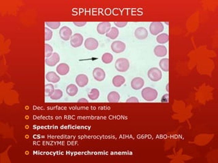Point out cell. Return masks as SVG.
Masks as SVG:
<instances>
[{
  "mask_svg": "<svg viewBox=\"0 0 218 163\" xmlns=\"http://www.w3.org/2000/svg\"><path fill=\"white\" fill-rule=\"evenodd\" d=\"M141 95L143 98L145 99V101H153L157 97L158 92H157L156 89L150 87H147L143 90Z\"/></svg>",
  "mask_w": 218,
  "mask_h": 163,
  "instance_id": "1",
  "label": "cell"
},
{
  "mask_svg": "<svg viewBox=\"0 0 218 163\" xmlns=\"http://www.w3.org/2000/svg\"><path fill=\"white\" fill-rule=\"evenodd\" d=\"M130 67V63L127 59L120 58L115 62V68L119 72H125L128 70Z\"/></svg>",
  "mask_w": 218,
  "mask_h": 163,
  "instance_id": "2",
  "label": "cell"
},
{
  "mask_svg": "<svg viewBox=\"0 0 218 163\" xmlns=\"http://www.w3.org/2000/svg\"><path fill=\"white\" fill-rule=\"evenodd\" d=\"M148 77L153 82L159 81L162 77V71L157 67L151 68L148 71Z\"/></svg>",
  "mask_w": 218,
  "mask_h": 163,
  "instance_id": "3",
  "label": "cell"
},
{
  "mask_svg": "<svg viewBox=\"0 0 218 163\" xmlns=\"http://www.w3.org/2000/svg\"><path fill=\"white\" fill-rule=\"evenodd\" d=\"M164 25L161 22H153L151 23L149 26L150 33L153 35H158L160 33L164 31Z\"/></svg>",
  "mask_w": 218,
  "mask_h": 163,
  "instance_id": "4",
  "label": "cell"
},
{
  "mask_svg": "<svg viewBox=\"0 0 218 163\" xmlns=\"http://www.w3.org/2000/svg\"><path fill=\"white\" fill-rule=\"evenodd\" d=\"M110 29H111V24H110V22H102L99 23L98 26H97V31L100 35H104L106 34L110 31Z\"/></svg>",
  "mask_w": 218,
  "mask_h": 163,
  "instance_id": "5",
  "label": "cell"
},
{
  "mask_svg": "<svg viewBox=\"0 0 218 163\" xmlns=\"http://www.w3.org/2000/svg\"><path fill=\"white\" fill-rule=\"evenodd\" d=\"M83 42V37L81 34H76L70 38V44L74 48H78L82 45Z\"/></svg>",
  "mask_w": 218,
  "mask_h": 163,
  "instance_id": "6",
  "label": "cell"
},
{
  "mask_svg": "<svg viewBox=\"0 0 218 163\" xmlns=\"http://www.w3.org/2000/svg\"><path fill=\"white\" fill-rule=\"evenodd\" d=\"M72 31L71 29H70L69 27L66 26H63L61 29H60L59 31V36L64 41H68L69 39H70L72 37Z\"/></svg>",
  "mask_w": 218,
  "mask_h": 163,
  "instance_id": "7",
  "label": "cell"
},
{
  "mask_svg": "<svg viewBox=\"0 0 218 163\" xmlns=\"http://www.w3.org/2000/svg\"><path fill=\"white\" fill-rule=\"evenodd\" d=\"M126 46L125 43L121 41H115L112 43L111 49L115 53L123 52L126 50Z\"/></svg>",
  "mask_w": 218,
  "mask_h": 163,
  "instance_id": "8",
  "label": "cell"
},
{
  "mask_svg": "<svg viewBox=\"0 0 218 163\" xmlns=\"http://www.w3.org/2000/svg\"><path fill=\"white\" fill-rule=\"evenodd\" d=\"M98 42L97 39L93 38H87L85 41V48L89 51H94L98 47Z\"/></svg>",
  "mask_w": 218,
  "mask_h": 163,
  "instance_id": "9",
  "label": "cell"
},
{
  "mask_svg": "<svg viewBox=\"0 0 218 163\" xmlns=\"http://www.w3.org/2000/svg\"><path fill=\"white\" fill-rule=\"evenodd\" d=\"M60 61V56L58 55V53L54 52L51 56L49 58H46L45 62L46 64L49 67H54Z\"/></svg>",
  "mask_w": 218,
  "mask_h": 163,
  "instance_id": "10",
  "label": "cell"
},
{
  "mask_svg": "<svg viewBox=\"0 0 218 163\" xmlns=\"http://www.w3.org/2000/svg\"><path fill=\"white\" fill-rule=\"evenodd\" d=\"M93 76L95 79L97 81L101 82L105 79L106 74L105 71L102 69L100 67H96L93 71Z\"/></svg>",
  "mask_w": 218,
  "mask_h": 163,
  "instance_id": "11",
  "label": "cell"
},
{
  "mask_svg": "<svg viewBox=\"0 0 218 163\" xmlns=\"http://www.w3.org/2000/svg\"><path fill=\"white\" fill-rule=\"evenodd\" d=\"M135 35L137 39L142 40V39H145L147 38L148 31L145 27H139L135 30Z\"/></svg>",
  "mask_w": 218,
  "mask_h": 163,
  "instance_id": "12",
  "label": "cell"
},
{
  "mask_svg": "<svg viewBox=\"0 0 218 163\" xmlns=\"http://www.w3.org/2000/svg\"><path fill=\"white\" fill-rule=\"evenodd\" d=\"M76 84L78 85L79 87L83 88L88 84L89 82L88 77H87V76L85 74H79L76 76Z\"/></svg>",
  "mask_w": 218,
  "mask_h": 163,
  "instance_id": "13",
  "label": "cell"
},
{
  "mask_svg": "<svg viewBox=\"0 0 218 163\" xmlns=\"http://www.w3.org/2000/svg\"><path fill=\"white\" fill-rule=\"evenodd\" d=\"M144 84H145V82H144V79L143 78L139 77L135 78L131 82V86L135 90H140V88H142V87H143Z\"/></svg>",
  "mask_w": 218,
  "mask_h": 163,
  "instance_id": "14",
  "label": "cell"
},
{
  "mask_svg": "<svg viewBox=\"0 0 218 163\" xmlns=\"http://www.w3.org/2000/svg\"><path fill=\"white\" fill-rule=\"evenodd\" d=\"M56 71L58 73L59 75H65L68 74L70 71V67L66 63H60L58 67L56 68Z\"/></svg>",
  "mask_w": 218,
  "mask_h": 163,
  "instance_id": "15",
  "label": "cell"
},
{
  "mask_svg": "<svg viewBox=\"0 0 218 163\" xmlns=\"http://www.w3.org/2000/svg\"><path fill=\"white\" fill-rule=\"evenodd\" d=\"M154 53L156 56L158 57H163V56H166L167 54V48L166 46L162 45L157 46L154 48Z\"/></svg>",
  "mask_w": 218,
  "mask_h": 163,
  "instance_id": "16",
  "label": "cell"
},
{
  "mask_svg": "<svg viewBox=\"0 0 218 163\" xmlns=\"http://www.w3.org/2000/svg\"><path fill=\"white\" fill-rule=\"evenodd\" d=\"M46 80L52 83H58L60 80V77L54 71H50L46 75Z\"/></svg>",
  "mask_w": 218,
  "mask_h": 163,
  "instance_id": "17",
  "label": "cell"
},
{
  "mask_svg": "<svg viewBox=\"0 0 218 163\" xmlns=\"http://www.w3.org/2000/svg\"><path fill=\"white\" fill-rule=\"evenodd\" d=\"M113 84L115 87H120L126 82V79L122 75H116L113 78Z\"/></svg>",
  "mask_w": 218,
  "mask_h": 163,
  "instance_id": "18",
  "label": "cell"
},
{
  "mask_svg": "<svg viewBox=\"0 0 218 163\" xmlns=\"http://www.w3.org/2000/svg\"><path fill=\"white\" fill-rule=\"evenodd\" d=\"M108 101L110 103H117L120 99V95L116 91L110 92L108 95Z\"/></svg>",
  "mask_w": 218,
  "mask_h": 163,
  "instance_id": "19",
  "label": "cell"
},
{
  "mask_svg": "<svg viewBox=\"0 0 218 163\" xmlns=\"http://www.w3.org/2000/svg\"><path fill=\"white\" fill-rule=\"evenodd\" d=\"M119 34V31L117 27H111V29H110V31L107 33L106 35L107 38H109L111 39H115L118 37Z\"/></svg>",
  "mask_w": 218,
  "mask_h": 163,
  "instance_id": "20",
  "label": "cell"
},
{
  "mask_svg": "<svg viewBox=\"0 0 218 163\" xmlns=\"http://www.w3.org/2000/svg\"><path fill=\"white\" fill-rule=\"evenodd\" d=\"M66 92L67 94L71 96H75L78 92V87L75 84H70L66 88Z\"/></svg>",
  "mask_w": 218,
  "mask_h": 163,
  "instance_id": "21",
  "label": "cell"
},
{
  "mask_svg": "<svg viewBox=\"0 0 218 163\" xmlns=\"http://www.w3.org/2000/svg\"><path fill=\"white\" fill-rule=\"evenodd\" d=\"M160 67L164 71L169 70V61L168 59H162L160 61Z\"/></svg>",
  "mask_w": 218,
  "mask_h": 163,
  "instance_id": "22",
  "label": "cell"
},
{
  "mask_svg": "<svg viewBox=\"0 0 218 163\" xmlns=\"http://www.w3.org/2000/svg\"><path fill=\"white\" fill-rule=\"evenodd\" d=\"M156 40L159 44H166L169 41V35L167 34H160L156 38Z\"/></svg>",
  "mask_w": 218,
  "mask_h": 163,
  "instance_id": "23",
  "label": "cell"
},
{
  "mask_svg": "<svg viewBox=\"0 0 218 163\" xmlns=\"http://www.w3.org/2000/svg\"><path fill=\"white\" fill-rule=\"evenodd\" d=\"M113 60V55L109 52H106L102 56V61L104 63H106V64H109Z\"/></svg>",
  "mask_w": 218,
  "mask_h": 163,
  "instance_id": "24",
  "label": "cell"
},
{
  "mask_svg": "<svg viewBox=\"0 0 218 163\" xmlns=\"http://www.w3.org/2000/svg\"><path fill=\"white\" fill-rule=\"evenodd\" d=\"M99 96H100V91L96 88L92 89L88 94L89 98L91 99V100H96V99L99 97Z\"/></svg>",
  "mask_w": 218,
  "mask_h": 163,
  "instance_id": "25",
  "label": "cell"
},
{
  "mask_svg": "<svg viewBox=\"0 0 218 163\" xmlns=\"http://www.w3.org/2000/svg\"><path fill=\"white\" fill-rule=\"evenodd\" d=\"M55 91L54 86L51 84H46L45 86V96H51L53 93Z\"/></svg>",
  "mask_w": 218,
  "mask_h": 163,
  "instance_id": "26",
  "label": "cell"
},
{
  "mask_svg": "<svg viewBox=\"0 0 218 163\" xmlns=\"http://www.w3.org/2000/svg\"><path fill=\"white\" fill-rule=\"evenodd\" d=\"M63 96V92L59 89L55 90L54 92L53 93V95L50 96L52 100H58V99H61Z\"/></svg>",
  "mask_w": 218,
  "mask_h": 163,
  "instance_id": "27",
  "label": "cell"
},
{
  "mask_svg": "<svg viewBox=\"0 0 218 163\" xmlns=\"http://www.w3.org/2000/svg\"><path fill=\"white\" fill-rule=\"evenodd\" d=\"M53 47L48 44H45V57L49 58L50 56H51L53 54Z\"/></svg>",
  "mask_w": 218,
  "mask_h": 163,
  "instance_id": "28",
  "label": "cell"
},
{
  "mask_svg": "<svg viewBox=\"0 0 218 163\" xmlns=\"http://www.w3.org/2000/svg\"><path fill=\"white\" fill-rule=\"evenodd\" d=\"M46 25H47L49 27L53 29H57L59 27L60 25H61V22H46Z\"/></svg>",
  "mask_w": 218,
  "mask_h": 163,
  "instance_id": "29",
  "label": "cell"
},
{
  "mask_svg": "<svg viewBox=\"0 0 218 163\" xmlns=\"http://www.w3.org/2000/svg\"><path fill=\"white\" fill-rule=\"evenodd\" d=\"M53 36V32L51 29H49L48 27L45 28V40L49 41L51 40Z\"/></svg>",
  "mask_w": 218,
  "mask_h": 163,
  "instance_id": "30",
  "label": "cell"
},
{
  "mask_svg": "<svg viewBox=\"0 0 218 163\" xmlns=\"http://www.w3.org/2000/svg\"><path fill=\"white\" fill-rule=\"evenodd\" d=\"M114 24H115V25H116L117 27L123 28V27H124V26L127 25V22H126V21H123V22L117 21V22H114Z\"/></svg>",
  "mask_w": 218,
  "mask_h": 163,
  "instance_id": "31",
  "label": "cell"
},
{
  "mask_svg": "<svg viewBox=\"0 0 218 163\" xmlns=\"http://www.w3.org/2000/svg\"><path fill=\"white\" fill-rule=\"evenodd\" d=\"M126 102L127 103H139V101L138 99L135 97V96H132V97H130L127 99Z\"/></svg>",
  "mask_w": 218,
  "mask_h": 163,
  "instance_id": "32",
  "label": "cell"
},
{
  "mask_svg": "<svg viewBox=\"0 0 218 163\" xmlns=\"http://www.w3.org/2000/svg\"><path fill=\"white\" fill-rule=\"evenodd\" d=\"M74 24H75L77 26H83L87 24V22H85V21H80V22L75 21V22H74Z\"/></svg>",
  "mask_w": 218,
  "mask_h": 163,
  "instance_id": "33",
  "label": "cell"
},
{
  "mask_svg": "<svg viewBox=\"0 0 218 163\" xmlns=\"http://www.w3.org/2000/svg\"><path fill=\"white\" fill-rule=\"evenodd\" d=\"M169 95L168 94H166V95H164L163 96H162V102H169Z\"/></svg>",
  "mask_w": 218,
  "mask_h": 163,
  "instance_id": "34",
  "label": "cell"
},
{
  "mask_svg": "<svg viewBox=\"0 0 218 163\" xmlns=\"http://www.w3.org/2000/svg\"><path fill=\"white\" fill-rule=\"evenodd\" d=\"M79 103H88V101L85 99H80L78 101Z\"/></svg>",
  "mask_w": 218,
  "mask_h": 163,
  "instance_id": "35",
  "label": "cell"
}]
</instances>
